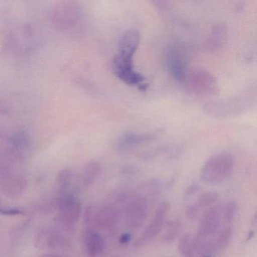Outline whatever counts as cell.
Returning a JSON list of instances; mask_svg holds the SVG:
<instances>
[{"mask_svg": "<svg viewBox=\"0 0 257 257\" xmlns=\"http://www.w3.org/2000/svg\"><path fill=\"white\" fill-rule=\"evenodd\" d=\"M83 18V10L79 3L71 0L60 1L51 11L52 25L58 31L67 32L79 26Z\"/></svg>", "mask_w": 257, "mask_h": 257, "instance_id": "obj_1", "label": "cell"}, {"mask_svg": "<svg viewBox=\"0 0 257 257\" xmlns=\"http://www.w3.org/2000/svg\"><path fill=\"white\" fill-rule=\"evenodd\" d=\"M180 83L195 95L209 97L219 92V83L216 77L204 69H188Z\"/></svg>", "mask_w": 257, "mask_h": 257, "instance_id": "obj_2", "label": "cell"}, {"mask_svg": "<svg viewBox=\"0 0 257 257\" xmlns=\"http://www.w3.org/2000/svg\"><path fill=\"white\" fill-rule=\"evenodd\" d=\"M234 164V156L230 153L215 155L210 158L201 168L200 178L207 184L222 183L231 174Z\"/></svg>", "mask_w": 257, "mask_h": 257, "instance_id": "obj_3", "label": "cell"}, {"mask_svg": "<svg viewBox=\"0 0 257 257\" xmlns=\"http://www.w3.org/2000/svg\"><path fill=\"white\" fill-rule=\"evenodd\" d=\"M246 104L244 97H234L208 102L204 110L210 115L218 118H226L238 115L243 112Z\"/></svg>", "mask_w": 257, "mask_h": 257, "instance_id": "obj_4", "label": "cell"}, {"mask_svg": "<svg viewBox=\"0 0 257 257\" xmlns=\"http://www.w3.org/2000/svg\"><path fill=\"white\" fill-rule=\"evenodd\" d=\"M112 70L115 76L127 85L145 90L147 84L144 76L134 67L133 61H125L115 55L112 61Z\"/></svg>", "mask_w": 257, "mask_h": 257, "instance_id": "obj_5", "label": "cell"}, {"mask_svg": "<svg viewBox=\"0 0 257 257\" xmlns=\"http://www.w3.org/2000/svg\"><path fill=\"white\" fill-rule=\"evenodd\" d=\"M170 208L171 206L168 202H162V204H159L150 225L146 228L144 232L135 242L136 246H143L147 242L150 241L153 237H156L160 232Z\"/></svg>", "mask_w": 257, "mask_h": 257, "instance_id": "obj_6", "label": "cell"}, {"mask_svg": "<svg viewBox=\"0 0 257 257\" xmlns=\"http://www.w3.org/2000/svg\"><path fill=\"white\" fill-rule=\"evenodd\" d=\"M165 59L170 74L174 79L181 82L188 70L181 52L176 46H168L165 52Z\"/></svg>", "mask_w": 257, "mask_h": 257, "instance_id": "obj_7", "label": "cell"}, {"mask_svg": "<svg viewBox=\"0 0 257 257\" xmlns=\"http://www.w3.org/2000/svg\"><path fill=\"white\" fill-rule=\"evenodd\" d=\"M148 213V204L144 197L138 196L131 201L126 209V219L128 226L136 228L145 222Z\"/></svg>", "mask_w": 257, "mask_h": 257, "instance_id": "obj_8", "label": "cell"}, {"mask_svg": "<svg viewBox=\"0 0 257 257\" xmlns=\"http://www.w3.org/2000/svg\"><path fill=\"white\" fill-rule=\"evenodd\" d=\"M141 42V34L138 30L131 29L123 34L118 43L116 56L126 61H133Z\"/></svg>", "mask_w": 257, "mask_h": 257, "instance_id": "obj_9", "label": "cell"}, {"mask_svg": "<svg viewBox=\"0 0 257 257\" xmlns=\"http://www.w3.org/2000/svg\"><path fill=\"white\" fill-rule=\"evenodd\" d=\"M221 214L219 206L208 209L203 214L198 227V237L208 238L216 232L220 225Z\"/></svg>", "mask_w": 257, "mask_h": 257, "instance_id": "obj_10", "label": "cell"}, {"mask_svg": "<svg viewBox=\"0 0 257 257\" xmlns=\"http://www.w3.org/2000/svg\"><path fill=\"white\" fill-rule=\"evenodd\" d=\"M159 132H146V133H135L128 132L121 135L118 140V149L127 150L141 144H147L154 141L159 136Z\"/></svg>", "mask_w": 257, "mask_h": 257, "instance_id": "obj_11", "label": "cell"}, {"mask_svg": "<svg viewBox=\"0 0 257 257\" xmlns=\"http://www.w3.org/2000/svg\"><path fill=\"white\" fill-rule=\"evenodd\" d=\"M227 40V28L223 24H218L212 28L207 37V48L213 53H218L225 47Z\"/></svg>", "mask_w": 257, "mask_h": 257, "instance_id": "obj_12", "label": "cell"}, {"mask_svg": "<svg viewBox=\"0 0 257 257\" xmlns=\"http://www.w3.org/2000/svg\"><path fill=\"white\" fill-rule=\"evenodd\" d=\"M0 140L7 142L9 149L12 151L14 150L16 153L26 150L30 144L29 136L25 132H18L12 135H7L6 132L0 131Z\"/></svg>", "mask_w": 257, "mask_h": 257, "instance_id": "obj_13", "label": "cell"}, {"mask_svg": "<svg viewBox=\"0 0 257 257\" xmlns=\"http://www.w3.org/2000/svg\"><path fill=\"white\" fill-rule=\"evenodd\" d=\"M118 219V212L112 206H106L99 210L96 216V222L100 228L109 229L112 228Z\"/></svg>", "mask_w": 257, "mask_h": 257, "instance_id": "obj_14", "label": "cell"}, {"mask_svg": "<svg viewBox=\"0 0 257 257\" xmlns=\"http://www.w3.org/2000/svg\"><path fill=\"white\" fill-rule=\"evenodd\" d=\"M62 217L64 222L73 225L80 216L81 206L72 198H65L62 203Z\"/></svg>", "mask_w": 257, "mask_h": 257, "instance_id": "obj_15", "label": "cell"}, {"mask_svg": "<svg viewBox=\"0 0 257 257\" xmlns=\"http://www.w3.org/2000/svg\"><path fill=\"white\" fill-rule=\"evenodd\" d=\"M178 252L183 257H193L196 251V240L189 233L180 237L178 243Z\"/></svg>", "mask_w": 257, "mask_h": 257, "instance_id": "obj_16", "label": "cell"}, {"mask_svg": "<svg viewBox=\"0 0 257 257\" xmlns=\"http://www.w3.org/2000/svg\"><path fill=\"white\" fill-rule=\"evenodd\" d=\"M87 251L91 257H95L103 252L105 247V241L103 237L97 233H90L86 237Z\"/></svg>", "mask_w": 257, "mask_h": 257, "instance_id": "obj_17", "label": "cell"}, {"mask_svg": "<svg viewBox=\"0 0 257 257\" xmlns=\"http://www.w3.org/2000/svg\"><path fill=\"white\" fill-rule=\"evenodd\" d=\"M101 166L97 161H90L84 167L82 179L85 186H91L100 174Z\"/></svg>", "mask_w": 257, "mask_h": 257, "instance_id": "obj_18", "label": "cell"}, {"mask_svg": "<svg viewBox=\"0 0 257 257\" xmlns=\"http://www.w3.org/2000/svg\"><path fill=\"white\" fill-rule=\"evenodd\" d=\"M231 234H232V229H231V227L226 226L224 228L217 234L216 240L212 242V251L219 252V251L225 249L229 243Z\"/></svg>", "mask_w": 257, "mask_h": 257, "instance_id": "obj_19", "label": "cell"}, {"mask_svg": "<svg viewBox=\"0 0 257 257\" xmlns=\"http://www.w3.org/2000/svg\"><path fill=\"white\" fill-rule=\"evenodd\" d=\"M181 230V223L180 221L174 220L168 222L165 233L162 236V241L165 243H171L177 238Z\"/></svg>", "mask_w": 257, "mask_h": 257, "instance_id": "obj_20", "label": "cell"}, {"mask_svg": "<svg viewBox=\"0 0 257 257\" xmlns=\"http://www.w3.org/2000/svg\"><path fill=\"white\" fill-rule=\"evenodd\" d=\"M219 198V194L216 192H206L203 193L198 198V201L195 203V207L201 210L204 207H209L214 204Z\"/></svg>", "mask_w": 257, "mask_h": 257, "instance_id": "obj_21", "label": "cell"}, {"mask_svg": "<svg viewBox=\"0 0 257 257\" xmlns=\"http://www.w3.org/2000/svg\"><path fill=\"white\" fill-rule=\"evenodd\" d=\"M236 213V204L234 201H230L225 204L222 211V219L225 224H230L232 222Z\"/></svg>", "mask_w": 257, "mask_h": 257, "instance_id": "obj_22", "label": "cell"}, {"mask_svg": "<svg viewBox=\"0 0 257 257\" xmlns=\"http://www.w3.org/2000/svg\"><path fill=\"white\" fill-rule=\"evenodd\" d=\"M200 210L195 207V204H192L190 207H188L187 210H186V216L189 219H194L197 217Z\"/></svg>", "mask_w": 257, "mask_h": 257, "instance_id": "obj_23", "label": "cell"}, {"mask_svg": "<svg viewBox=\"0 0 257 257\" xmlns=\"http://www.w3.org/2000/svg\"><path fill=\"white\" fill-rule=\"evenodd\" d=\"M201 186L198 184L190 185L189 187L186 188L185 190V197H190L195 195L197 192H199L201 189Z\"/></svg>", "mask_w": 257, "mask_h": 257, "instance_id": "obj_24", "label": "cell"}, {"mask_svg": "<svg viewBox=\"0 0 257 257\" xmlns=\"http://www.w3.org/2000/svg\"><path fill=\"white\" fill-rule=\"evenodd\" d=\"M131 238H132V234L129 233H125V234H122L120 237L119 242L121 243H127L130 241Z\"/></svg>", "mask_w": 257, "mask_h": 257, "instance_id": "obj_25", "label": "cell"}, {"mask_svg": "<svg viewBox=\"0 0 257 257\" xmlns=\"http://www.w3.org/2000/svg\"><path fill=\"white\" fill-rule=\"evenodd\" d=\"M0 213H4V214L7 215H18L19 213H22V212L20 211V210H13V209H11V210H0Z\"/></svg>", "mask_w": 257, "mask_h": 257, "instance_id": "obj_26", "label": "cell"}, {"mask_svg": "<svg viewBox=\"0 0 257 257\" xmlns=\"http://www.w3.org/2000/svg\"><path fill=\"white\" fill-rule=\"evenodd\" d=\"M204 257H209V256H204Z\"/></svg>", "mask_w": 257, "mask_h": 257, "instance_id": "obj_27", "label": "cell"}]
</instances>
